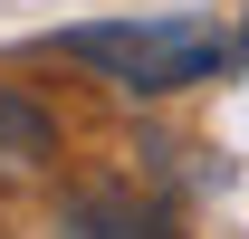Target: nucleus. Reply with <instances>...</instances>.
Wrapping results in <instances>:
<instances>
[{
    "mask_svg": "<svg viewBox=\"0 0 249 239\" xmlns=\"http://www.w3.org/2000/svg\"><path fill=\"white\" fill-rule=\"evenodd\" d=\"M48 48L96 67L115 96H182L249 67V19H87V29H58Z\"/></svg>",
    "mask_w": 249,
    "mask_h": 239,
    "instance_id": "1",
    "label": "nucleus"
},
{
    "mask_svg": "<svg viewBox=\"0 0 249 239\" xmlns=\"http://www.w3.org/2000/svg\"><path fill=\"white\" fill-rule=\"evenodd\" d=\"M58 239H182V210L163 201V191H124V182H106V191H77V201H67Z\"/></svg>",
    "mask_w": 249,
    "mask_h": 239,
    "instance_id": "2",
    "label": "nucleus"
},
{
    "mask_svg": "<svg viewBox=\"0 0 249 239\" xmlns=\"http://www.w3.org/2000/svg\"><path fill=\"white\" fill-rule=\"evenodd\" d=\"M48 153H58V124L38 115L19 86H0V191L38 182V172H48Z\"/></svg>",
    "mask_w": 249,
    "mask_h": 239,
    "instance_id": "3",
    "label": "nucleus"
}]
</instances>
